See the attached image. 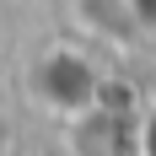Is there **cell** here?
I'll return each mask as SVG.
<instances>
[{
    "label": "cell",
    "mask_w": 156,
    "mask_h": 156,
    "mask_svg": "<svg viewBox=\"0 0 156 156\" xmlns=\"http://www.w3.org/2000/svg\"><path fill=\"white\" fill-rule=\"evenodd\" d=\"M140 145H145V156H156V108L145 113V129H140Z\"/></svg>",
    "instance_id": "obj_3"
},
{
    "label": "cell",
    "mask_w": 156,
    "mask_h": 156,
    "mask_svg": "<svg viewBox=\"0 0 156 156\" xmlns=\"http://www.w3.org/2000/svg\"><path fill=\"white\" fill-rule=\"evenodd\" d=\"M38 86L54 108H81V102H92L97 81H92V65L76 59V54H54V59L38 70Z\"/></svg>",
    "instance_id": "obj_1"
},
{
    "label": "cell",
    "mask_w": 156,
    "mask_h": 156,
    "mask_svg": "<svg viewBox=\"0 0 156 156\" xmlns=\"http://www.w3.org/2000/svg\"><path fill=\"white\" fill-rule=\"evenodd\" d=\"M129 16H135L140 27H151V32H156V0H129Z\"/></svg>",
    "instance_id": "obj_2"
}]
</instances>
